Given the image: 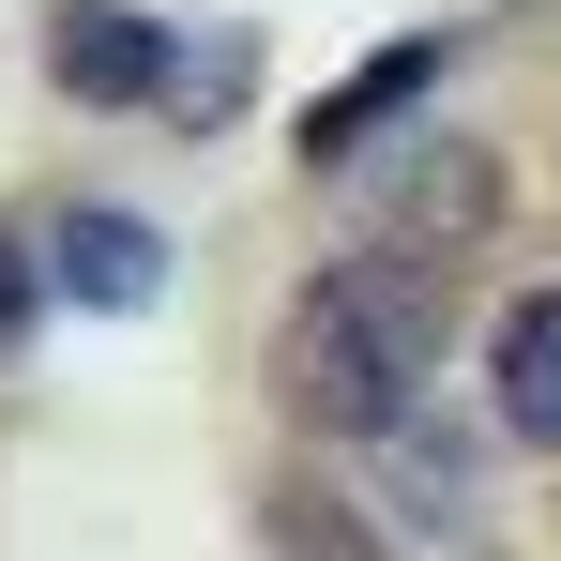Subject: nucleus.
I'll list each match as a JSON object with an SVG mask.
<instances>
[{
    "mask_svg": "<svg viewBox=\"0 0 561 561\" xmlns=\"http://www.w3.org/2000/svg\"><path fill=\"white\" fill-rule=\"evenodd\" d=\"M485 228H501V168H485L470 137L394 168V259H425V243H485Z\"/></svg>",
    "mask_w": 561,
    "mask_h": 561,
    "instance_id": "39448f33",
    "label": "nucleus"
},
{
    "mask_svg": "<svg viewBox=\"0 0 561 561\" xmlns=\"http://www.w3.org/2000/svg\"><path fill=\"white\" fill-rule=\"evenodd\" d=\"M485 394H501V425H516V440H561V288H516V304H501Z\"/></svg>",
    "mask_w": 561,
    "mask_h": 561,
    "instance_id": "423d86ee",
    "label": "nucleus"
},
{
    "mask_svg": "<svg viewBox=\"0 0 561 561\" xmlns=\"http://www.w3.org/2000/svg\"><path fill=\"white\" fill-rule=\"evenodd\" d=\"M425 365H440V288L425 259H334V274L288 304L274 334V410L304 440H334V456H365L379 425H410L425 410Z\"/></svg>",
    "mask_w": 561,
    "mask_h": 561,
    "instance_id": "f257e3e1",
    "label": "nucleus"
},
{
    "mask_svg": "<svg viewBox=\"0 0 561 561\" xmlns=\"http://www.w3.org/2000/svg\"><path fill=\"white\" fill-rule=\"evenodd\" d=\"M440 61H456L440 31H394V46H379L350 92H319V106H304V168H350V152H365L394 106H425V92H440Z\"/></svg>",
    "mask_w": 561,
    "mask_h": 561,
    "instance_id": "7ed1b4c3",
    "label": "nucleus"
},
{
    "mask_svg": "<svg viewBox=\"0 0 561 561\" xmlns=\"http://www.w3.org/2000/svg\"><path fill=\"white\" fill-rule=\"evenodd\" d=\"M243 61H259V46H183V77H168V122H197V137H213V122H243V92H259Z\"/></svg>",
    "mask_w": 561,
    "mask_h": 561,
    "instance_id": "0eeeda50",
    "label": "nucleus"
},
{
    "mask_svg": "<svg viewBox=\"0 0 561 561\" xmlns=\"http://www.w3.org/2000/svg\"><path fill=\"white\" fill-rule=\"evenodd\" d=\"M46 77H61L77 106H168L183 46H168L137 0H46Z\"/></svg>",
    "mask_w": 561,
    "mask_h": 561,
    "instance_id": "f03ea898",
    "label": "nucleus"
},
{
    "mask_svg": "<svg viewBox=\"0 0 561 561\" xmlns=\"http://www.w3.org/2000/svg\"><path fill=\"white\" fill-rule=\"evenodd\" d=\"M31 319H46V259H31V243H15V228H0V350H15V334H31Z\"/></svg>",
    "mask_w": 561,
    "mask_h": 561,
    "instance_id": "6e6552de",
    "label": "nucleus"
},
{
    "mask_svg": "<svg viewBox=\"0 0 561 561\" xmlns=\"http://www.w3.org/2000/svg\"><path fill=\"white\" fill-rule=\"evenodd\" d=\"M46 274H61V304H92V319H137L152 288H168V243L137 228V213H61V243H46Z\"/></svg>",
    "mask_w": 561,
    "mask_h": 561,
    "instance_id": "20e7f679",
    "label": "nucleus"
}]
</instances>
